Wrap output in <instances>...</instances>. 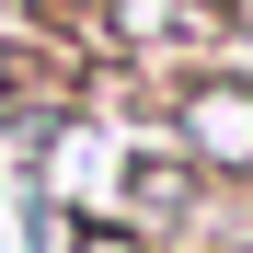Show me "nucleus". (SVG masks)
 <instances>
[{
  "instance_id": "1",
  "label": "nucleus",
  "mask_w": 253,
  "mask_h": 253,
  "mask_svg": "<svg viewBox=\"0 0 253 253\" xmlns=\"http://www.w3.org/2000/svg\"><path fill=\"white\" fill-rule=\"evenodd\" d=\"M150 126H161V150H184L207 184H253V69H230V58L173 69L161 104H150Z\"/></svg>"
},
{
  "instance_id": "2",
  "label": "nucleus",
  "mask_w": 253,
  "mask_h": 253,
  "mask_svg": "<svg viewBox=\"0 0 253 253\" xmlns=\"http://www.w3.org/2000/svg\"><path fill=\"white\" fill-rule=\"evenodd\" d=\"M81 35H92V58L104 69H126V81H173V69H196V58H219L230 35L196 12V0H81Z\"/></svg>"
},
{
  "instance_id": "3",
  "label": "nucleus",
  "mask_w": 253,
  "mask_h": 253,
  "mask_svg": "<svg viewBox=\"0 0 253 253\" xmlns=\"http://www.w3.org/2000/svg\"><path fill=\"white\" fill-rule=\"evenodd\" d=\"M207 184L184 150H161V126H138V138H126V161H115V196H104V219L115 230H138L150 253H184L196 230H207Z\"/></svg>"
},
{
  "instance_id": "4",
  "label": "nucleus",
  "mask_w": 253,
  "mask_h": 253,
  "mask_svg": "<svg viewBox=\"0 0 253 253\" xmlns=\"http://www.w3.org/2000/svg\"><path fill=\"white\" fill-rule=\"evenodd\" d=\"M12 219H23V253H69V242H81V207L35 196V184H23V207H12Z\"/></svg>"
},
{
  "instance_id": "5",
  "label": "nucleus",
  "mask_w": 253,
  "mask_h": 253,
  "mask_svg": "<svg viewBox=\"0 0 253 253\" xmlns=\"http://www.w3.org/2000/svg\"><path fill=\"white\" fill-rule=\"evenodd\" d=\"M69 253H150V242H138V230H115V219H81V242H69Z\"/></svg>"
},
{
  "instance_id": "6",
  "label": "nucleus",
  "mask_w": 253,
  "mask_h": 253,
  "mask_svg": "<svg viewBox=\"0 0 253 253\" xmlns=\"http://www.w3.org/2000/svg\"><path fill=\"white\" fill-rule=\"evenodd\" d=\"M196 12H207V23H219V35H230V23H242V12H253V0H196Z\"/></svg>"
},
{
  "instance_id": "7",
  "label": "nucleus",
  "mask_w": 253,
  "mask_h": 253,
  "mask_svg": "<svg viewBox=\"0 0 253 253\" xmlns=\"http://www.w3.org/2000/svg\"><path fill=\"white\" fill-rule=\"evenodd\" d=\"M12 35H23V0H0V46H12Z\"/></svg>"
}]
</instances>
